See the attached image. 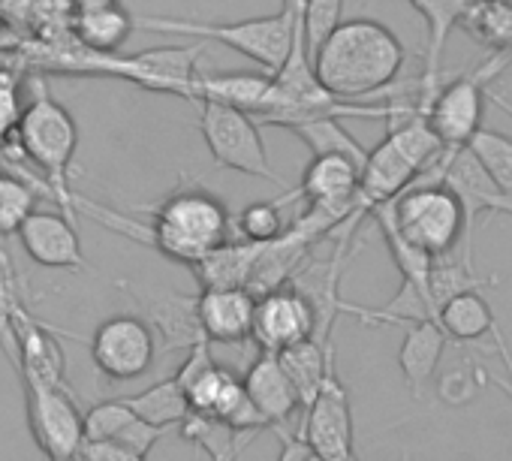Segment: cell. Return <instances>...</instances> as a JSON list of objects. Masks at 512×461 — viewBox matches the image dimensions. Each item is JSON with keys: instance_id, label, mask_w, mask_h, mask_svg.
<instances>
[{"instance_id": "1", "label": "cell", "mask_w": 512, "mask_h": 461, "mask_svg": "<svg viewBox=\"0 0 512 461\" xmlns=\"http://www.w3.org/2000/svg\"><path fill=\"white\" fill-rule=\"evenodd\" d=\"M404 67V43L377 19L341 22L314 52L317 79L344 100L380 94Z\"/></svg>"}, {"instance_id": "2", "label": "cell", "mask_w": 512, "mask_h": 461, "mask_svg": "<svg viewBox=\"0 0 512 461\" xmlns=\"http://www.w3.org/2000/svg\"><path fill=\"white\" fill-rule=\"evenodd\" d=\"M226 242H232V217L205 187H178L151 208L148 245L172 263L193 269Z\"/></svg>"}, {"instance_id": "3", "label": "cell", "mask_w": 512, "mask_h": 461, "mask_svg": "<svg viewBox=\"0 0 512 461\" xmlns=\"http://www.w3.org/2000/svg\"><path fill=\"white\" fill-rule=\"evenodd\" d=\"M16 139H19V151L25 154V160L37 172H43L64 214L76 217L79 196L70 187V169L76 160V148H79V127L73 115L49 94V88L40 79L34 82V97L22 112Z\"/></svg>"}, {"instance_id": "4", "label": "cell", "mask_w": 512, "mask_h": 461, "mask_svg": "<svg viewBox=\"0 0 512 461\" xmlns=\"http://www.w3.org/2000/svg\"><path fill=\"white\" fill-rule=\"evenodd\" d=\"M299 19H305L302 10L281 7L275 16H260V19H241V22H190V19H166V16H139L136 28L154 31V34H181V37H196V40H214L229 46L232 52L250 58L256 67L266 73H278L296 43Z\"/></svg>"}, {"instance_id": "5", "label": "cell", "mask_w": 512, "mask_h": 461, "mask_svg": "<svg viewBox=\"0 0 512 461\" xmlns=\"http://www.w3.org/2000/svg\"><path fill=\"white\" fill-rule=\"evenodd\" d=\"M440 175H443V157H437L401 196L377 205L410 245L422 248L434 260L449 257L464 236L461 202L440 181Z\"/></svg>"}, {"instance_id": "6", "label": "cell", "mask_w": 512, "mask_h": 461, "mask_svg": "<svg viewBox=\"0 0 512 461\" xmlns=\"http://www.w3.org/2000/svg\"><path fill=\"white\" fill-rule=\"evenodd\" d=\"M443 148L446 145L437 139L425 115L389 124L386 139L368 154V163L362 169V211L371 214V208L401 196L443 154Z\"/></svg>"}, {"instance_id": "7", "label": "cell", "mask_w": 512, "mask_h": 461, "mask_svg": "<svg viewBox=\"0 0 512 461\" xmlns=\"http://www.w3.org/2000/svg\"><path fill=\"white\" fill-rule=\"evenodd\" d=\"M205 52V40H196L193 46H157L136 55H94L88 52L85 70L127 79L145 91L154 94H172L181 100L196 103V79H199V55Z\"/></svg>"}, {"instance_id": "8", "label": "cell", "mask_w": 512, "mask_h": 461, "mask_svg": "<svg viewBox=\"0 0 512 461\" xmlns=\"http://www.w3.org/2000/svg\"><path fill=\"white\" fill-rule=\"evenodd\" d=\"M196 106H199V130L214 166L287 187L284 178L269 163L260 121L250 112H241L217 100H199Z\"/></svg>"}, {"instance_id": "9", "label": "cell", "mask_w": 512, "mask_h": 461, "mask_svg": "<svg viewBox=\"0 0 512 461\" xmlns=\"http://www.w3.org/2000/svg\"><path fill=\"white\" fill-rule=\"evenodd\" d=\"M512 64L509 52H491L485 64L464 76H452L428 109V124L446 148H464L482 130L485 85Z\"/></svg>"}, {"instance_id": "10", "label": "cell", "mask_w": 512, "mask_h": 461, "mask_svg": "<svg viewBox=\"0 0 512 461\" xmlns=\"http://www.w3.org/2000/svg\"><path fill=\"white\" fill-rule=\"evenodd\" d=\"M22 377L28 401V425L37 446L49 461H70L85 446V413L73 401L67 386H55L37 377Z\"/></svg>"}, {"instance_id": "11", "label": "cell", "mask_w": 512, "mask_h": 461, "mask_svg": "<svg viewBox=\"0 0 512 461\" xmlns=\"http://www.w3.org/2000/svg\"><path fill=\"white\" fill-rule=\"evenodd\" d=\"M91 359L109 380H136L151 371L160 356L154 326L136 314H118L103 320L91 335Z\"/></svg>"}, {"instance_id": "12", "label": "cell", "mask_w": 512, "mask_h": 461, "mask_svg": "<svg viewBox=\"0 0 512 461\" xmlns=\"http://www.w3.org/2000/svg\"><path fill=\"white\" fill-rule=\"evenodd\" d=\"M464 211V236H461V260L473 269V233L476 223L485 214H509L512 217V196L485 172L476 154L464 148H446V166L440 178Z\"/></svg>"}, {"instance_id": "13", "label": "cell", "mask_w": 512, "mask_h": 461, "mask_svg": "<svg viewBox=\"0 0 512 461\" xmlns=\"http://www.w3.org/2000/svg\"><path fill=\"white\" fill-rule=\"evenodd\" d=\"M317 326L320 314L314 299L302 287L287 284L256 299L250 341L260 347V353H284L287 347L314 338Z\"/></svg>"}, {"instance_id": "14", "label": "cell", "mask_w": 512, "mask_h": 461, "mask_svg": "<svg viewBox=\"0 0 512 461\" xmlns=\"http://www.w3.org/2000/svg\"><path fill=\"white\" fill-rule=\"evenodd\" d=\"M305 440L323 461H356L353 458V410L347 386L341 383L335 362L317 392V398L305 407L302 422Z\"/></svg>"}, {"instance_id": "15", "label": "cell", "mask_w": 512, "mask_h": 461, "mask_svg": "<svg viewBox=\"0 0 512 461\" xmlns=\"http://www.w3.org/2000/svg\"><path fill=\"white\" fill-rule=\"evenodd\" d=\"M19 242L37 266L64 269V272H82L88 266L76 223L67 214L34 211L19 229Z\"/></svg>"}, {"instance_id": "16", "label": "cell", "mask_w": 512, "mask_h": 461, "mask_svg": "<svg viewBox=\"0 0 512 461\" xmlns=\"http://www.w3.org/2000/svg\"><path fill=\"white\" fill-rule=\"evenodd\" d=\"M359 184H362V166L353 157H347V154H317L308 163L299 187L287 190L278 199L281 202L305 199L308 205H347V208L362 211Z\"/></svg>"}, {"instance_id": "17", "label": "cell", "mask_w": 512, "mask_h": 461, "mask_svg": "<svg viewBox=\"0 0 512 461\" xmlns=\"http://www.w3.org/2000/svg\"><path fill=\"white\" fill-rule=\"evenodd\" d=\"M256 299L247 287H208L196 296V314L211 344H238L253 332Z\"/></svg>"}, {"instance_id": "18", "label": "cell", "mask_w": 512, "mask_h": 461, "mask_svg": "<svg viewBox=\"0 0 512 461\" xmlns=\"http://www.w3.org/2000/svg\"><path fill=\"white\" fill-rule=\"evenodd\" d=\"M172 428H160L148 419H142L124 398L100 401L85 413V437L88 440H112L121 446H130L142 455L154 449Z\"/></svg>"}, {"instance_id": "19", "label": "cell", "mask_w": 512, "mask_h": 461, "mask_svg": "<svg viewBox=\"0 0 512 461\" xmlns=\"http://www.w3.org/2000/svg\"><path fill=\"white\" fill-rule=\"evenodd\" d=\"M199 100H217L250 112L256 121H266L275 109V76H256V73H202L196 79ZM196 100V103H199Z\"/></svg>"}, {"instance_id": "20", "label": "cell", "mask_w": 512, "mask_h": 461, "mask_svg": "<svg viewBox=\"0 0 512 461\" xmlns=\"http://www.w3.org/2000/svg\"><path fill=\"white\" fill-rule=\"evenodd\" d=\"M244 389L250 401L263 410L272 428L290 425V416L296 413V407H302V398L290 374L284 371L278 353H260L253 359V365L244 374Z\"/></svg>"}, {"instance_id": "21", "label": "cell", "mask_w": 512, "mask_h": 461, "mask_svg": "<svg viewBox=\"0 0 512 461\" xmlns=\"http://www.w3.org/2000/svg\"><path fill=\"white\" fill-rule=\"evenodd\" d=\"M145 320L154 326L157 341H160V356L175 353V350H190L196 341L205 338L196 314V296H160L145 302Z\"/></svg>"}, {"instance_id": "22", "label": "cell", "mask_w": 512, "mask_h": 461, "mask_svg": "<svg viewBox=\"0 0 512 461\" xmlns=\"http://www.w3.org/2000/svg\"><path fill=\"white\" fill-rule=\"evenodd\" d=\"M446 341H449L446 332L434 320H419V323L404 329V341H401V350H398V365H401V374H404L407 389H410L413 398H422L428 380L434 377V371L440 365Z\"/></svg>"}, {"instance_id": "23", "label": "cell", "mask_w": 512, "mask_h": 461, "mask_svg": "<svg viewBox=\"0 0 512 461\" xmlns=\"http://www.w3.org/2000/svg\"><path fill=\"white\" fill-rule=\"evenodd\" d=\"M407 4L425 19L428 25V49H425V70H422V82L428 88H440V82L446 79L440 73V58L446 49V40L452 34L455 25H461L470 0H407Z\"/></svg>"}, {"instance_id": "24", "label": "cell", "mask_w": 512, "mask_h": 461, "mask_svg": "<svg viewBox=\"0 0 512 461\" xmlns=\"http://www.w3.org/2000/svg\"><path fill=\"white\" fill-rule=\"evenodd\" d=\"M278 359H281L284 371L290 374V380L302 398V407H308L317 398V392L329 374V365L335 362V347H332V338L314 335L296 347H287L284 353H278Z\"/></svg>"}, {"instance_id": "25", "label": "cell", "mask_w": 512, "mask_h": 461, "mask_svg": "<svg viewBox=\"0 0 512 461\" xmlns=\"http://www.w3.org/2000/svg\"><path fill=\"white\" fill-rule=\"evenodd\" d=\"M133 31H136V16H130L121 4L76 13L73 19L76 40L82 43L85 52H94V55H115L130 40Z\"/></svg>"}, {"instance_id": "26", "label": "cell", "mask_w": 512, "mask_h": 461, "mask_svg": "<svg viewBox=\"0 0 512 461\" xmlns=\"http://www.w3.org/2000/svg\"><path fill=\"white\" fill-rule=\"evenodd\" d=\"M440 329L446 332V338L452 341H461V344H470V341H479L485 335H497V320H494V311L491 305L485 302L482 290H467L455 299H449L440 311Z\"/></svg>"}, {"instance_id": "27", "label": "cell", "mask_w": 512, "mask_h": 461, "mask_svg": "<svg viewBox=\"0 0 512 461\" xmlns=\"http://www.w3.org/2000/svg\"><path fill=\"white\" fill-rule=\"evenodd\" d=\"M256 254H260V245H253V242H244V245L226 242L211 257L196 263L193 275L202 284V290H208V287H247L250 275H253Z\"/></svg>"}, {"instance_id": "28", "label": "cell", "mask_w": 512, "mask_h": 461, "mask_svg": "<svg viewBox=\"0 0 512 461\" xmlns=\"http://www.w3.org/2000/svg\"><path fill=\"white\" fill-rule=\"evenodd\" d=\"M284 130H290L293 136H299L311 154H347L353 157L362 169L368 163V148L341 124V118L335 115H320V118H305V121H293V124H284Z\"/></svg>"}, {"instance_id": "29", "label": "cell", "mask_w": 512, "mask_h": 461, "mask_svg": "<svg viewBox=\"0 0 512 461\" xmlns=\"http://www.w3.org/2000/svg\"><path fill=\"white\" fill-rule=\"evenodd\" d=\"M461 28L479 46L512 55V4H503V0H470Z\"/></svg>"}, {"instance_id": "30", "label": "cell", "mask_w": 512, "mask_h": 461, "mask_svg": "<svg viewBox=\"0 0 512 461\" xmlns=\"http://www.w3.org/2000/svg\"><path fill=\"white\" fill-rule=\"evenodd\" d=\"M142 419L160 425V428H175L181 425L193 410H190V398L184 392V386L178 383V377H166L154 386H148L145 392L139 395H130L124 398Z\"/></svg>"}, {"instance_id": "31", "label": "cell", "mask_w": 512, "mask_h": 461, "mask_svg": "<svg viewBox=\"0 0 512 461\" xmlns=\"http://www.w3.org/2000/svg\"><path fill=\"white\" fill-rule=\"evenodd\" d=\"M178 428H181V437L202 446L211 455V461H238L241 446H247V443H241V437H247V434L217 416L190 413Z\"/></svg>"}, {"instance_id": "32", "label": "cell", "mask_w": 512, "mask_h": 461, "mask_svg": "<svg viewBox=\"0 0 512 461\" xmlns=\"http://www.w3.org/2000/svg\"><path fill=\"white\" fill-rule=\"evenodd\" d=\"M40 193L43 190L34 181L0 172V236H19L25 220L37 211Z\"/></svg>"}, {"instance_id": "33", "label": "cell", "mask_w": 512, "mask_h": 461, "mask_svg": "<svg viewBox=\"0 0 512 461\" xmlns=\"http://www.w3.org/2000/svg\"><path fill=\"white\" fill-rule=\"evenodd\" d=\"M281 199H260V202H250L247 208L238 211L235 217V233L244 242L253 245H269L275 239H281L287 233L284 217H281Z\"/></svg>"}, {"instance_id": "34", "label": "cell", "mask_w": 512, "mask_h": 461, "mask_svg": "<svg viewBox=\"0 0 512 461\" xmlns=\"http://www.w3.org/2000/svg\"><path fill=\"white\" fill-rule=\"evenodd\" d=\"M485 284H494L485 281V278H476V272L461 260H449V257H440L434 260V269H431V302H434V311H437V320H440V311L449 299L467 293V290H482Z\"/></svg>"}, {"instance_id": "35", "label": "cell", "mask_w": 512, "mask_h": 461, "mask_svg": "<svg viewBox=\"0 0 512 461\" xmlns=\"http://www.w3.org/2000/svg\"><path fill=\"white\" fill-rule=\"evenodd\" d=\"M467 148L476 154V160L485 166V172L512 196V136L497 130H479Z\"/></svg>"}, {"instance_id": "36", "label": "cell", "mask_w": 512, "mask_h": 461, "mask_svg": "<svg viewBox=\"0 0 512 461\" xmlns=\"http://www.w3.org/2000/svg\"><path fill=\"white\" fill-rule=\"evenodd\" d=\"M341 13L344 0H305V40L311 58L323 46V40L341 25Z\"/></svg>"}, {"instance_id": "37", "label": "cell", "mask_w": 512, "mask_h": 461, "mask_svg": "<svg viewBox=\"0 0 512 461\" xmlns=\"http://www.w3.org/2000/svg\"><path fill=\"white\" fill-rule=\"evenodd\" d=\"M22 97H19V79L10 70H0V145H4L22 121Z\"/></svg>"}, {"instance_id": "38", "label": "cell", "mask_w": 512, "mask_h": 461, "mask_svg": "<svg viewBox=\"0 0 512 461\" xmlns=\"http://www.w3.org/2000/svg\"><path fill=\"white\" fill-rule=\"evenodd\" d=\"M79 458L82 461H148V455H142L130 446L112 443V440H85Z\"/></svg>"}, {"instance_id": "39", "label": "cell", "mask_w": 512, "mask_h": 461, "mask_svg": "<svg viewBox=\"0 0 512 461\" xmlns=\"http://www.w3.org/2000/svg\"><path fill=\"white\" fill-rule=\"evenodd\" d=\"M272 431L281 437V455H278V461H323L314 452V446L305 440L302 428L299 431H290V425H278Z\"/></svg>"}, {"instance_id": "40", "label": "cell", "mask_w": 512, "mask_h": 461, "mask_svg": "<svg viewBox=\"0 0 512 461\" xmlns=\"http://www.w3.org/2000/svg\"><path fill=\"white\" fill-rule=\"evenodd\" d=\"M118 0H70V7L76 13H88V10H103V7H115Z\"/></svg>"}, {"instance_id": "41", "label": "cell", "mask_w": 512, "mask_h": 461, "mask_svg": "<svg viewBox=\"0 0 512 461\" xmlns=\"http://www.w3.org/2000/svg\"><path fill=\"white\" fill-rule=\"evenodd\" d=\"M488 100H491L494 106H500V112H503V115H509V118H512V100H509V97H503V94H497V91H488Z\"/></svg>"}, {"instance_id": "42", "label": "cell", "mask_w": 512, "mask_h": 461, "mask_svg": "<svg viewBox=\"0 0 512 461\" xmlns=\"http://www.w3.org/2000/svg\"><path fill=\"white\" fill-rule=\"evenodd\" d=\"M70 461H82V458H79V455H76V458H70Z\"/></svg>"}, {"instance_id": "43", "label": "cell", "mask_w": 512, "mask_h": 461, "mask_svg": "<svg viewBox=\"0 0 512 461\" xmlns=\"http://www.w3.org/2000/svg\"><path fill=\"white\" fill-rule=\"evenodd\" d=\"M503 4H512V0H503Z\"/></svg>"}, {"instance_id": "44", "label": "cell", "mask_w": 512, "mask_h": 461, "mask_svg": "<svg viewBox=\"0 0 512 461\" xmlns=\"http://www.w3.org/2000/svg\"><path fill=\"white\" fill-rule=\"evenodd\" d=\"M0 320H4V314H0Z\"/></svg>"}]
</instances>
